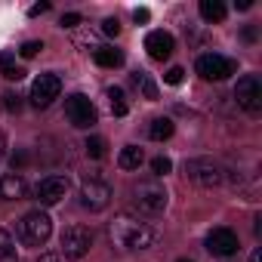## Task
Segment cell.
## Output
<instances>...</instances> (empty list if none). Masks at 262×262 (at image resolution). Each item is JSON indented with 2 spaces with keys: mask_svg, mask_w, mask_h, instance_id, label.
Returning <instances> with one entry per match:
<instances>
[{
  "mask_svg": "<svg viewBox=\"0 0 262 262\" xmlns=\"http://www.w3.org/2000/svg\"><path fill=\"white\" fill-rule=\"evenodd\" d=\"M108 237L117 250H126V253L129 250H151L161 241V234L133 213H117L108 225Z\"/></svg>",
  "mask_w": 262,
  "mask_h": 262,
  "instance_id": "obj_1",
  "label": "cell"
},
{
  "mask_svg": "<svg viewBox=\"0 0 262 262\" xmlns=\"http://www.w3.org/2000/svg\"><path fill=\"white\" fill-rule=\"evenodd\" d=\"M167 201H170V194H167V188H164L161 179H142V182L133 185V204L142 213H148V216L164 213L167 210Z\"/></svg>",
  "mask_w": 262,
  "mask_h": 262,
  "instance_id": "obj_2",
  "label": "cell"
},
{
  "mask_svg": "<svg viewBox=\"0 0 262 262\" xmlns=\"http://www.w3.org/2000/svg\"><path fill=\"white\" fill-rule=\"evenodd\" d=\"M182 173H185L188 182H194L201 188H219L225 182V170L216 161H210V158H191V161H185Z\"/></svg>",
  "mask_w": 262,
  "mask_h": 262,
  "instance_id": "obj_3",
  "label": "cell"
},
{
  "mask_svg": "<svg viewBox=\"0 0 262 262\" xmlns=\"http://www.w3.org/2000/svg\"><path fill=\"white\" fill-rule=\"evenodd\" d=\"M50 234H53V222L40 210H31L19 219V237L25 247H43L50 241Z\"/></svg>",
  "mask_w": 262,
  "mask_h": 262,
  "instance_id": "obj_4",
  "label": "cell"
},
{
  "mask_svg": "<svg viewBox=\"0 0 262 262\" xmlns=\"http://www.w3.org/2000/svg\"><path fill=\"white\" fill-rule=\"evenodd\" d=\"M90 247H93V231L86 225H68L62 231V241H59V256L77 262L90 253Z\"/></svg>",
  "mask_w": 262,
  "mask_h": 262,
  "instance_id": "obj_5",
  "label": "cell"
},
{
  "mask_svg": "<svg viewBox=\"0 0 262 262\" xmlns=\"http://www.w3.org/2000/svg\"><path fill=\"white\" fill-rule=\"evenodd\" d=\"M194 68H198V74L204 80H225V77H231L237 71V62L234 59H225L219 53H204V56H198Z\"/></svg>",
  "mask_w": 262,
  "mask_h": 262,
  "instance_id": "obj_6",
  "label": "cell"
},
{
  "mask_svg": "<svg viewBox=\"0 0 262 262\" xmlns=\"http://www.w3.org/2000/svg\"><path fill=\"white\" fill-rule=\"evenodd\" d=\"M234 99H237V105L247 111V114H259L262 111V83H259V77L256 74H244L241 80H237V86H234Z\"/></svg>",
  "mask_w": 262,
  "mask_h": 262,
  "instance_id": "obj_7",
  "label": "cell"
},
{
  "mask_svg": "<svg viewBox=\"0 0 262 262\" xmlns=\"http://www.w3.org/2000/svg\"><path fill=\"white\" fill-rule=\"evenodd\" d=\"M80 204L90 213H102L111 204V185L102 182V179H96V176L83 179V185H80Z\"/></svg>",
  "mask_w": 262,
  "mask_h": 262,
  "instance_id": "obj_8",
  "label": "cell"
},
{
  "mask_svg": "<svg viewBox=\"0 0 262 262\" xmlns=\"http://www.w3.org/2000/svg\"><path fill=\"white\" fill-rule=\"evenodd\" d=\"M65 117H68L71 126L90 129V126L96 123V108H93V102H90L83 93H74V96L65 99Z\"/></svg>",
  "mask_w": 262,
  "mask_h": 262,
  "instance_id": "obj_9",
  "label": "cell"
},
{
  "mask_svg": "<svg viewBox=\"0 0 262 262\" xmlns=\"http://www.w3.org/2000/svg\"><path fill=\"white\" fill-rule=\"evenodd\" d=\"M59 93H62V77L59 74H40L34 83H31V105L34 108H50L56 99H59Z\"/></svg>",
  "mask_w": 262,
  "mask_h": 262,
  "instance_id": "obj_10",
  "label": "cell"
},
{
  "mask_svg": "<svg viewBox=\"0 0 262 262\" xmlns=\"http://www.w3.org/2000/svg\"><path fill=\"white\" fill-rule=\"evenodd\" d=\"M68 194V179L65 176H47L34 185V201L40 207H56Z\"/></svg>",
  "mask_w": 262,
  "mask_h": 262,
  "instance_id": "obj_11",
  "label": "cell"
},
{
  "mask_svg": "<svg viewBox=\"0 0 262 262\" xmlns=\"http://www.w3.org/2000/svg\"><path fill=\"white\" fill-rule=\"evenodd\" d=\"M237 234L231 231V228H225V225H219V228H213L210 234H207V250L213 253V256H219V259H231L234 253H237Z\"/></svg>",
  "mask_w": 262,
  "mask_h": 262,
  "instance_id": "obj_12",
  "label": "cell"
},
{
  "mask_svg": "<svg viewBox=\"0 0 262 262\" xmlns=\"http://www.w3.org/2000/svg\"><path fill=\"white\" fill-rule=\"evenodd\" d=\"M145 50H148V56H151V59L164 62V59H170V56H173L176 40H173V34H170V31H151V34L145 37Z\"/></svg>",
  "mask_w": 262,
  "mask_h": 262,
  "instance_id": "obj_13",
  "label": "cell"
},
{
  "mask_svg": "<svg viewBox=\"0 0 262 262\" xmlns=\"http://www.w3.org/2000/svg\"><path fill=\"white\" fill-rule=\"evenodd\" d=\"M28 194V185L19 173H4L0 176V201H22Z\"/></svg>",
  "mask_w": 262,
  "mask_h": 262,
  "instance_id": "obj_14",
  "label": "cell"
},
{
  "mask_svg": "<svg viewBox=\"0 0 262 262\" xmlns=\"http://www.w3.org/2000/svg\"><path fill=\"white\" fill-rule=\"evenodd\" d=\"M142 161H145V155H142V148H139V145H123V148H120V155H117L120 170H139V167H142Z\"/></svg>",
  "mask_w": 262,
  "mask_h": 262,
  "instance_id": "obj_15",
  "label": "cell"
},
{
  "mask_svg": "<svg viewBox=\"0 0 262 262\" xmlns=\"http://www.w3.org/2000/svg\"><path fill=\"white\" fill-rule=\"evenodd\" d=\"M93 59L102 68H120L123 65V53L117 47H99V50H93Z\"/></svg>",
  "mask_w": 262,
  "mask_h": 262,
  "instance_id": "obj_16",
  "label": "cell"
},
{
  "mask_svg": "<svg viewBox=\"0 0 262 262\" xmlns=\"http://www.w3.org/2000/svg\"><path fill=\"white\" fill-rule=\"evenodd\" d=\"M198 10H201V19H204V22H222L225 13H228L222 0H201Z\"/></svg>",
  "mask_w": 262,
  "mask_h": 262,
  "instance_id": "obj_17",
  "label": "cell"
},
{
  "mask_svg": "<svg viewBox=\"0 0 262 262\" xmlns=\"http://www.w3.org/2000/svg\"><path fill=\"white\" fill-rule=\"evenodd\" d=\"M0 77H7V80H22V77H25V68L16 65V56H13V53H4V56H0Z\"/></svg>",
  "mask_w": 262,
  "mask_h": 262,
  "instance_id": "obj_18",
  "label": "cell"
},
{
  "mask_svg": "<svg viewBox=\"0 0 262 262\" xmlns=\"http://www.w3.org/2000/svg\"><path fill=\"white\" fill-rule=\"evenodd\" d=\"M173 129H176V126H173V120H170V117H155V120H151V126H148V136H151L155 142H164V139H170V136H173Z\"/></svg>",
  "mask_w": 262,
  "mask_h": 262,
  "instance_id": "obj_19",
  "label": "cell"
},
{
  "mask_svg": "<svg viewBox=\"0 0 262 262\" xmlns=\"http://www.w3.org/2000/svg\"><path fill=\"white\" fill-rule=\"evenodd\" d=\"M108 102H111V114H114V117H123V114L129 111V102H126V96H123L120 86H111V90H108Z\"/></svg>",
  "mask_w": 262,
  "mask_h": 262,
  "instance_id": "obj_20",
  "label": "cell"
},
{
  "mask_svg": "<svg viewBox=\"0 0 262 262\" xmlns=\"http://www.w3.org/2000/svg\"><path fill=\"white\" fill-rule=\"evenodd\" d=\"M0 262H19L16 256V244H13V234L7 228H0Z\"/></svg>",
  "mask_w": 262,
  "mask_h": 262,
  "instance_id": "obj_21",
  "label": "cell"
},
{
  "mask_svg": "<svg viewBox=\"0 0 262 262\" xmlns=\"http://www.w3.org/2000/svg\"><path fill=\"white\" fill-rule=\"evenodd\" d=\"M133 83H136V86L142 90V96H145V99H151V102L158 99V86H155V80H151L148 74H142V71H136V74H133Z\"/></svg>",
  "mask_w": 262,
  "mask_h": 262,
  "instance_id": "obj_22",
  "label": "cell"
},
{
  "mask_svg": "<svg viewBox=\"0 0 262 262\" xmlns=\"http://www.w3.org/2000/svg\"><path fill=\"white\" fill-rule=\"evenodd\" d=\"M83 148H86V155H90L93 161H102V158H105V151H108V142H105L102 136H90Z\"/></svg>",
  "mask_w": 262,
  "mask_h": 262,
  "instance_id": "obj_23",
  "label": "cell"
},
{
  "mask_svg": "<svg viewBox=\"0 0 262 262\" xmlns=\"http://www.w3.org/2000/svg\"><path fill=\"white\" fill-rule=\"evenodd\" d=\"M0 105H4V111H10V114H19L22 111V96L19 93H4L0 96Z\"/></svg>",
  "mask_w": 262,
  "mask_h": 262,
  "instance_id": "obj_24",
  "label": "cell"
},
{
  "mask_svg": "<svg viewBox=\"0 0 262 262\" xmlns=\"http://www.w3.org/2000/svg\"><path fill=\"white\" fill-rule=\"evenodd\" d=\"M170 170H173V161H170V158L158 155V158L151 161V173H155V179H158V176H167Z\"/></svg>",
  "mask_w": 262,
  "mask_h": 262,
  "instance_id": "obj_25",
  "label": "cell"
},
{
  "mask_svg": "<svg viewBox=\"0 0 262 262\" xmlns=\"http://www.w3.org/2000/svg\"><path fill=\"white\" fill-rule=\"evenodd\" d=\"M40 50H43V43H40V40H28V43H22V47H19V56H22V59H34Z\"/></svg>",
  "mask_w": 262,
  "mask_h": 262,
  "instance_id": "obj_26",
  "label": "cell"
},
{
  "mask_svg": "<svg viewBox=\"0 0 262 262\" xmlns=\"http://www.w3.org/2000/svg\"><path fill=\"white\" fill-rule=\"evenodd\" d=\"M164 80H167L170 86H179V83L185 80V68H179V65H173V68H170V71L164 74Z\"/></svg>",
  "mask_w": 262,
  "mask_h": 262,
  "instance_id": "obj_27",
  "label": "cell"
},
{
  "mask_svg": "<svg viewBox=\"0 0 262 262\" xmlns=\"http://www.w3.org/2000/svg\"><path fill=\"white\" fill-rule=\"evenodd\" d=\"M102 34H108V37H117V34H120V22H117L114 16H108V19L102 22Z\"/></svg>",
  "mask_w": 262,
  "mask_h": 262,
  "instance_id": "obj_28",
  "label": "cell"
},
{
  "mask_svg": "<svg viewBox=\"0 0 262 262\" xmlns=\"http://www.w3.org/2000/svg\"><path fill=\"white\" fill-rule=\"evenodd\" d=\"M80 22H83L80 13H65V16H62V28H77Z\"/></svg>",
  "mask_w": 262,
  "mask_h": 262,
  "instance_id": "obj_29",
  "label": "cell"
},
{
  "mask_svg": "<svg viewBox=\"0 0 262 262\" xmlns=\"http://www.w3.org/2000/svg\"><path fill=\"white\" fill-rule=\"evenodd\" d=\"M10 164H13V173H19V170H22V167H25V164H28V151H16V155H13V161H10Z\"/></svg>",
  "mask_w": 262,
  "mask_h": 262,
  "instance_id": "obj_30",
  "label": "cell"
},
{
  "mask_svg": "<svg viewBox=\"0 0 262 262\" xmlns=\"http://www.w3.org/2000/svg\"><path fill=\"white\" fill-rule=\"evenodd\" d=\"M43 13H50V4H34L31 10H28V16L34 19V16H43Z\"/></svg>",
  "mask_w": 262,
  "mask_h": 262,
  "instance_id": "obj_31",
  "label": "cell"
},
{
  "mask_svg": "<svg viewBox=\"0 0 262 262\" xmlns=\"http://www.w3.org/2000/svg\"><path fill=\"white\" fill-rule=\"evenodd\" d=\"M133 19H136V22H148V19H151V13H148L145 7H139V10H133Z\"/></svg>",
  "mask_w": 262,
  "mask_h": 262,
  "instance_id": "obj_32",
  "label": "cell"
},
{
  "mask_svg": "<svg viewBox=\"0 0 262 262\" xmlns=\"http://www.w3.org/2000/svg\"><path fill=\"white\" fill-rule=\"evenodd\" d=\"M4 155H7V136L0 133V161H4Z\"/></svg>",
  "mask_w": 262,
  "mask_h": 262,
  "instance_id": "obj_33",
  "label": "cell"
},
{
  "mask_svg": "<svg viewBox=\"0 0 262 262\" xmlns=\"http://www.w3.org/2000/svg\"><path fill=\"white\" fill-rule=\"evenodd\" d=\"M244 37L247 40H256V28H244Z\"/></svg>",
  "mask_w": 262,
  "mask_h": 262,
  "instance_id": "obj_34",
  "label": "cell"
},
{
  "mask_svg": "<svg viewBox=\"0 0 262 262\" xmlns=\"http://www.w3.org/2000/svg\"><path fill=\"white\" fill-rule=\"evenodd\" d=\"M250 262H262V250H259V247L253 250V256H250Z\"/></svg>",
  "mask_w": 262,
  "mask_h": 262,
  "instance_id": "obj_35",
  "label": "cell"
},
{
  "mask_svg": "<svg viewBox=\"0 0 262 262\" xmlns=\"http://www.w3.org/2000/svg\"><path fill=\"white\" fill-rule=\"evenodd\" d=\"M37 262H59V256H40Z\"/></svg>",
  "mask_w": 262,
  "mask_h": 262,
  "instance_id": "obj_36",
  "label": "cell"
},
{
  "mask_svg": "<svg viewBox=\"0 0 262 262\" xmlns=\"http://www.w3.org/2000/svg\"><path fill=\"white\" fill-rule=\"evenodd\" d=\"M176 262H194V259H185V256H182V259H176Z\"/></svg>",
  "mask_w": 262,
  "mask_h": 262,
  "instance_id": "obj_37",
  "label": "cell"
}]
</instances>
